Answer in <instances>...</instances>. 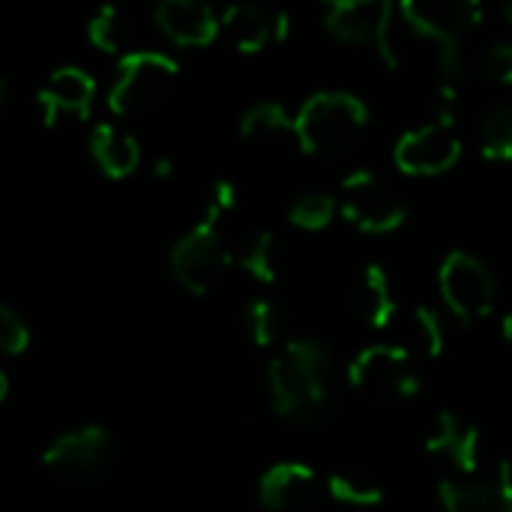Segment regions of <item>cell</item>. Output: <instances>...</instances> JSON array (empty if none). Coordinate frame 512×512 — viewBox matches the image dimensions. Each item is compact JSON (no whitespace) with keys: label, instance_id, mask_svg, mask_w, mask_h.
Listing matches in <instances>:
<instances>
[{"label":"cell","instance_id":"cell-1","mask_svg":"<svg viewBox=\"0 0 512 512\" xmlns=\"http://www.w3.org/2000/svg\"><path fill=\"white\" fill-rule=\"evenodd\" d=\"M330 351L321 339H291L267 366L270 408L276 417L315 423L330 396Z\"/></svg>","mask_w":512,"mask_h":512},{"label":"cell","instance_id":"cell-2","mask_svg":"<svg viewBox=\"0 0 512 512\" xmlns=\"http://www.w3.org/2000/svg\"><path fill=\"white\" fill-rule=\"evenodd\" d=\"M369 123V111L363 99L354 93H315L306 99L300 114L294 117L297 144L312 156H339L351 150L360 132Z\"/></svg>","mask_w":512,"mask_h":512},{"label":"cell","instance_id":"cell-3","mask_svg":"<svg viewBox=\"0 0 512 512\" xmlns=\"http://www.w3.org/2000/svg\"><path fill=\"white\" fill-rule=\"evenodd\" d=\"M402 18L408 27L438 45V69L453 84H459L462 63L459 48L462 39L483 21L480 0H402Z\"/></svg>","mask_w":512,"mask_h":512},{"label":"cell","instance_id":"cell-4","mask_svg":"<svg viewBox=\"0 0 512 512\" xmlns=\"http://www.w3.org/2000/svg\"><path fill=\"white\" fill-rule=\"evenodd\" d=\"M348 384L357 393H372L381 399H396V402H411L423 393V378L414 369L411 351L402 345H369L345 369Z\"/></svg>","mask_w":512,"mask_h":512},{"label":"cell","instance_id":"cell-5","mask_svg":"<svg viewBox=\"0 0 512 512\" xmlns=\"http://www.w3.org/2000/svg\"><path fill=\"white\" fill-rule=\"evenodd\" d=\"M219 219H222V213L207 207V216L186 237H180L174 243V249H171L174 279L189 294L204 297L219 282V276L228 270V264L234 261L228 246H225V240H222Z\"/></svg>","mask_w":512,"mask_h":512},{"label":"cell","instance_id":"cell-6","mask_svg":"<svg viewBox=\"0 0 512 512\" xmlns=\"http://www.w3.org/2000/svg\"><path fill=\"white\" fill-rule=\"evenodd\" d=\"M177 81V60L159 51H132L117 63V81L108 93V108L114 114L147 111L159 105L171 84Z\"/></svg>","mask_w":512,"mask_h":512},{"label":"cell","instance_id":"cell-7","mask_svg":"<svg viewBox=\"0 0 512 512\" xmlns=\"http://www.w3.org/2000/svg\"><path fill=\"white\" fill-rule=\"evenodd\" d=\"M438 288L447 303V309L462 321V324H477L492 315L498 285L492 270L468 255V252H450L441 261L438 270Z\"/></svg>","mask_w":512,"mask_h":512},{"label":"cell","instance_id":"cell-8","mask_svg":"<svg viewBox=\"0 0 512 512\" xmlns=\"http://www.w3.org/2000/svg\"><path fill=\"white\" fill-rule=\"evenodd\" d=\"M339 213L363 234H390L402 228L408 216L405 204L390 192V186L366 168L351 171L342 180Z\"/></svg>","mask_w":512,"mask_h":512},{"label":"cell","instance_id":"cell-9","mask_svg":"<svg viewBox=\"0 0 512 512\" xmlns=\"http://www.w3.org/2000/svg\"><path fill=\"white\" fill-rule=\"evenodd\" d=\"M393 156H396V165L414 177H435V174L450 171L462 156V141L456 135L453 117L441 111L438 120L405 132Z\"/></svg>","mask_w":512,"mask_h":512},{"label":"cell","instance_id":"cell-10","mask_svg":"<svg viewBox=\"0 0 512 512\" xmlns=\"http://www.w3.org/2000/svg\"><path fill=\"white\" fill-rule=\"evenodd\" d=\"M327 30L348 45H375L381 57L396 66V51L390 48L393 0H324Z\"/></svg>","mask_w":512,"mask_h":512},{"label":"cell","instance_id":"cell-11","mask_svg":"<svg viewBox=\"0 0 512 512\" xmlns=\"http://www.w3.org/2000/svg\"><path fill=\"white\" fill-rule=\"evenodd\" d=\"M111 456V438L102 426H81L51 441L42 453V465L66 483L96 480Z\"/></svg>","mask_w":512,"mask_h":512},{"label":"cell","instance_id":"cell-12","mask_svg":"<svg viewBox=\"0 0 512 512\" xmlns=\"http://www.w3.org/2000/svg\"><path fill=\"white\" fill-rule=\"evenodd\" d=\"M321 495L318 474L303 462H279L258 480L261 507L270 512H303Z\"/></svg>","mask_w":512,"mask_h":512},{"label":"cell","instance_id":"cell-13","mask_svg":"<svg viewBox=\"0 0 512 512\" xmlns=\"http://www.w3.org/2000/svg\"><path fill=\"white\" fill-rule=\"evenodd\" d=\"M219 27H225V33L240 51L255 54L270 42L288 39L291 21L285 12H270L258 3H234L219 18Z\"/></svg>","mask_w":512,"mask_h":512},{"label":"cell","instance_id":"cell-14","mask_svg":"<svg viewBox=\"0 0 512 512\" xmlns=\"http://www.w3.org/2000/svg\"><path fill=\"white\" fill-rule=\"evenodd\" d=\"M93 99H96V81L84 69H78V66L57 69L45 81V87L36 93V102H39L45 126H54L57 114H63V111L75 114L78 120H87L90 108H93Z\"/></svg>","mask_w":512,"mask_h":512},{"label":"cell","instance_id":"cell-15","mask_svg":"<svg viewBox=\"0 0 512 512\" xmlns=\"http://www.w3.org/2000/svg\"><path fill=\"white\" fill-rule=\"evenodd\" d=\"M156 24L174 45L183 48L210 45L219 33V18L204 0H159Z\"/></svg>","mask_w":512,"mask_h":512},{"label":"cell","instance_id":"cell-16","mask_svg":"<svg viewBox=\"0 0 512 512\" xmlns=\"http://www.w3.org/2000/svg\"><path fill=\"white\" fill-rule=\"evenodd\" d=\"M426 450L432 456L450 459L456 471L474 474L483 453V435L474 423L462 420L459 414L441 411L432 423V432L426 435Z\"/></svg>","mask_w":512,"mask_h":512},{"label":"cell","instance_id":"cell-17","mask_svg":"<svg viewBox=\"0 0 512 512\" xmlns=\"http://www.w3.org/2000/svg\"><path fill=\"white\" fill-rule=\"evenodd\" d=\"M90 156L96 159L99 171L111 180L129 177L141 162V147L132 135L120 132L111 123H99L90 132Z\"/></svg>","mask_w":512,"mask_h":512},{"label":"cell","instance_id":"cell-18","mask_svg":"<svg viewBox=\"0 0 512 512\" xmlns=\"http://www.w3.org/2000/svg\"><path fill=\"white\" fill-rule=\"evenodd\" d=\"M360 309H363L366 324L375 327V330H387L393 324L396 312H399L390 276H387V270L381 264H369L363 270V279H360Z\"/></svg>","mask_w":512,"mask_h":512},{"label":"cell","instance_id":"cell-19","mask_svg":"<svg viewBox=\"0 0 512 512\" xmlns=\"http://www.w3.org/2000/svg\"><path fill=\"white\" fill-rule=\"evenodd\" d=\"M438 501L444 512H504L498 489L465 480H441Z\"/></svg>","mask_w":512,"mask_h":512},{"label":"cell","instance_id":"cell-20","mask_svg":"<svg viewBox=\"0 0 512 512\" xmlns=\"http://www.w3.org/2000/svg\"><path fill=\"white\" fill-rule=\"evenodd\" d=\"M237 264L261 285H273L279 279V264H276V237L270 231L255 234L243 252L237 255Z\"/></svg>","mask_w":512,"mask_h":512},{"label":"cell","instance_id":"cell-21","mask_svg":"<svg viewBox=\"0 0 512 512\" xmlns=\"http://www.w3.org/2000/svg\"><path fill=\"white\" fill-rule=\"evenodd\" d=\"M480 150L492 162H512V105H498L486 114Z\"/></svg>","mask_w":512,"mask_h":512},{"label":"cell","instance_id":"cell-22","mask_svg":"<svg viewBox=\"0 0 512 512\" xmlns=\"http://www.w3.org/2000/svg\"><path fill=\"white\" fill-rule=\"evenodd\" d=\"M327 495L345 507H360V510H372L384 504V489L360 480V477H348V474H330L327 477Z\"/></svg>","mask_w":512,"mask_h":512},{"label":"cell","instance_id":"cell-23","mask_svg":"<svg viewBox=\"0 0 512 512\" xmlns=\"http://www.w3.org/2000/svg\"><path fill=\"white\" fill-rule=\"evenodd\" d=\"M282 132L294 135V120L276 102H258L240 120L243 138H270V135H282Z\"/></svg>","mask_w":512,"mask_h":512},{"label":"cell","instance_id":"cell-24","mask_svg":"<svg viewBox=\"0 0 512 512\" xmlns=\"http://www.w3.org/2000/svg\"><path fill=\"white\" fill-rule=\"evenodd\" d=\"M336 213H339V201L333 195L309 192V195L294 201L288 219H291V225H297L303 231H324L336 219Z\"/></svg>","mask_w":512,"mask_h":512},{"label":"cell","instance_id":"cell-25","mask_svg":"<svg viewBox=\"0 0 512 512\" xmlns=\"http://www.w3.org/2000/svg\"><path fill=\"white\" fill-rule=\"evenodd\" d=\"M246 330L258 348H270L279 339V309L267 297H255L246 306Z\"/></svg>","mask_w":512,"mask_h":512},{"label":"cell","instance_id":"cell-26","mask_svg":"<svg viewBox=\"0 0 512 512\" xmlns=\"http://www.w3.org/2000/svg\"><path fill=\"white\" fill-rule=\"evenodd\" d=\"M87 36H90V42L99 48V51H105V54H117L120 51V45H123V33H120V12H117V6H111V3H105V6H99V12L90 18V24H87Z\"/></svg>","mask_w":512,"mask_h":512},{"label":"cell","instance_id":"cell-27","mask_svg":"<svg viewBox=\"0 0 512 512\" xmlns=\"http://www.w3.org/2000/svg\"><path fill=\"white\" fill-rule=\"evenodd\" d=\"M414 327H417V333H420V339L426 345V354L432 360H438L444 354V348H447V327H444L441 312L432 309V306H420L414 312Z\"/></svg>","mask_w":512,"mask_h":512},{"label":"cell","instance_id":"cell-28","mask_svg":"<svg viewBox=\"0 0 512 512\" xmlns=\"http://www.w3.org/2000/svg\"><path fill=\"white\" fill-rule=\"evenodd\" d=\"M27 345H30L27 324L6 303H0V354L15 357V354H24Z\"/></svg>","mask_w":512,"mask_h":512},{"label":"cell","instance_id":"cell-29","mask_svg":"<svg viewBox=\"0 0 512 512\" xmlns=\"http://www.w3.org/2000/svg\"><path fill=\"white\" fill-rule=\"evenodd\" d=\"M486 75L498 84H512V42H501L486 54Z\"/></svg>","mask_w":512,"mask_h":512},{"label":"cell","instance_id":"cell-30","mask_svg":"<svg viewBox=\"0 0 512 512\" xmlns=\"http://www.w3.org/2000/svg\"><path fill=\"white\" fill-rule=\"evenodd\" d=\"M234 204H237V189L228 183V180H219L216 186H213V201H210V207L216 210V213H228V210H234Z\"/></svg>","mask_w":512,"mask_h":512},{"label":"cell","instance_id":"cell-31","mask_svg":"<svg viewBox=\"0 0 512 512\" xmlns=\"http://www.w3.org/2000/svg\"><path fill=\"white\" fill-rule=\"evenodd\" d=\"M498 498L504 504V512H512V459H504L498 465Z\"/></svg>","mask_w":512,"mask_h":512},{"label":"cell","instance_id":"cell-32","mask_svg":"<svg viewBox=\"0 0 512 512\" xmlns=\"http://www.w3.org/2000/svg\"><path fill=\"white\" fill-rule=\"evenodd\" d=\"M501 336H504L507 345H512V312L510 315H504V321H501Z\"/></svg>","mask_w":512,"mask_h":512},{"label":"cell","instance_id":"cell-33","mask_svg":"<svg viewBox=\"0 0 512 512\" xmlns=\"http://www.w3.org/2000/svg\"><path fill=\"white\" fill-rule=\"evenodd\" d=\"M171 174V162L168 159H159L156 162V177H168Z\"/></svg>","mask_w":512,"mask_h":512},{"label":"cell","instance_id":"cell-34","mask_svg":"<svg viewBox=\"0 0 512 512\" xmlns=\"http://www.w3.org/2000/svg\"><path fill=\"white\" fill-rule=\"evenodd\" d=\"M6 393H9V381H6V375L0 372V402L6 399Z\"/></svg>","mask_w":512,"mask_h":512},{"label":"cell","instance_id":"cell-35","mask_svg":"<svg viewBox=\"0 0 512 512\" xmlns=\"http://www.w3.org/2000/svg\"><path fill=\"white\" fill-rule=\"evenodd\" d=\"M3 99H6V84H3V78H0V108H3Z\"/></svg>","mask_w":512,"mask_h":512},{"label":"cell","instance_id":"cell-36","mask_svg":"<svg viewBox=\"0 0 512 512\" xmlns=\"http://www.w3.org/2000/svg\"><path fill=\"white\" fill-rule=\"evenodd\" d=\"M504 12H507V18L512 21V0H504Z\"/></svg>","mask_w":512,"mask_h":512}]
</instances>
